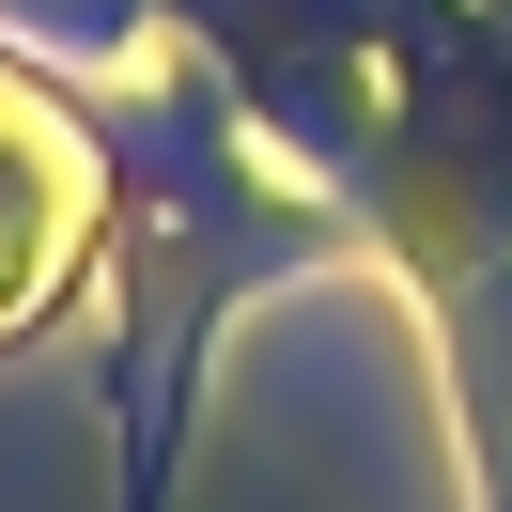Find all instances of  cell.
I'll use <instances>...</instances> for the list:
<instances>
[{"instance_id": "obj_1", "label": "cell", "mask_w": 512, "mask_h": 512, "mask_svg": "<svg viewBox=\"0 0 512 512\" xmlns=\"http://www.w3.org/2000/svg\"><path fill=\"white\" fill-rule=\"evenodd\" d=\"M63 202H78V171L47 156V125H32V109H0V311L47 280V249H63Z\"/></svg>"}]
</instances>
